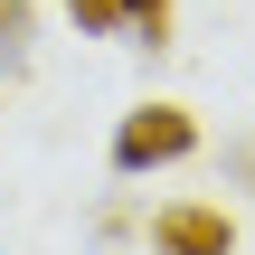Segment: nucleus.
<instances>
[{"label": "nucleus", "instance_id": "2", "mask_svg": "<svg viewBox=\"0 0 255 255\" xmlns=\"http://www.w3.org/2000/svg\"><path fill=\"white\" fill-rule=\"evenodd\" d=\"M151 246H170V255H227L237 246V218H227V208H151Z\"/></svg>", "mask_w": 255, "mask_h": 255}, {"label": "nucleus", "instance_id": "3", "mask_svg": "<svg viewBox=\"0 0 255 255\" xmlns=\"http://www.w3.org/2000/svg\"><path fill=\"white\" fill-rule=\"evenodd\" d=\"M28 38H38V9L0 0V76H28Z\"/></svg>", "mask_w": 255, "mask_h": 255}, {"label": "nucleus", "instance_id": "4", "mask_svg": "<svg viewBox=\"0 0 255 255\" xmlns=\"http://www.w3.org/2000/svg\"><path fill=\"white\" fill-rule=\"evenodd\" d=\"M123 28L142 47H170V0H123Z\"/></svg>", "mask_w": 255, "mask_h": 255}, {"label": "nucleus", "instance_id": "5", "mask_svg": "<svg viewBox=\"0 0 255 255\" xmlns=\"http://www.w3.org/2000/svg\"><path fill=\"white\" fill-rule=\"evenodd\" d=\"M66 19L95 28V38H114V28H123V0H66Z\"/></svg>", "mask_w": 255, "mask_h": 255}, {"label": "nucleus", "instance_id": "1", "mask_svg": "<svg viewBox=\"0 0 255 255\" xmlns=\"http://www.w3.org/2000/svg\"><path fill=\"white\" fill-rule=\"evenodd\" d=\"M199 151V123H189V104H132L123 123H114V170L123 180H142V170H170V161H189Z\"/></svg>", "mask_w": 255, "mask_h": 255}, {"label": "nucleus", "instance_id": "6", "mask_svg": "<svg viewBox=\"0 0 255 255\" xmlns=\"http://www.w3.org/2000/svg\"><path fill=\"white\" fill-rule=\"evenodd\" d=\"M227 180H246V189H255V142H227Z\"/></svg>", "mask_w": 255, "mask_h": 255}]
</instances>
